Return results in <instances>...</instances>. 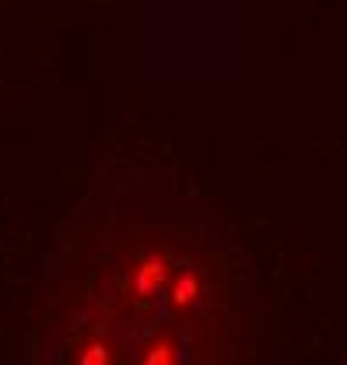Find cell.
Wrapping results in <instances>:
<instances>
[{"instance_id": "obj_1", "label": "cell", "mask_w": 347, "mask_h": 365, "mask_svg": "<svg viewBox=\"0 0 347 365\" xmlns=\"http://www.w3.org/2000/svg\"><path fill=\"white\" fill-rule=\"evenodd\" d=\"M257 292L190 200L123 197L74 242L46 323V365H253Z\"/></svg>"}]
</instances>
